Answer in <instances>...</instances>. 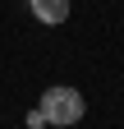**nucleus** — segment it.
<instances>
[{
  "instance_id": "2",
  "label": "nucleus",
  "mask_w": 124,
  "mask_h": 129,
  "mask_svg": "<svg viewBox=\"0 0 124 129\" xmlns=\"http://www.w3.org/2000/svg\"><path fill=\"white\" fill-rule=\"evenodd\" d=\"M28 5H32V19L46 23V28H55V23L69 19V0H28Z\"/></svg>"
},
{
  "instance_id": "1",
  "label": "nucleus",
  "mask_w": 124,
  "mask_h": 129,
  "mask_svg": "<svg viewBox=\"0 0 124 129\" xmlns=\"http://www.w3.org/2000/svg\"><path fill=\"white\" fill-rule=\"evenodd\" d=\"M41 115H46V124L69 129V124L83 120V97L74 92V88H46L41 92Z\"/></svg>"
},
{
  "instance_id": "3",
  "label": "nucleus",
  "mask_w": 124,
  "mask_h": 129,
  "mask_svg": "<svg viewBox=\"0 0 124 129\" xmlns=\"http://www.w3.org/2000/svg\"><path fill=\"white\" fill-rule=\"evenodd\" d=\"M28 129H46V115H41V106H37V111H28Z\"/></svg>"
}]
</instances>
